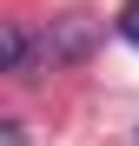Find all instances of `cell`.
I'll list each match as a JSON object with an SVG mask.
<instances>
[{
    "mask_svg": "<svg viewBox=\"0 0 139 146\" xmlns=\"http://www.w3.org/2000/svg\"><path fill=\"white\" fill-rule=\"evenodd\" d=\"M86 53H93V20L86 13H66V20L46 27V60H53V66H73Z\"/></svg>",
    "mask_w": 139,
    "mask_h": 146,
    "instance_id": "1",
    "label": "cell"
},
{
    "mask_svg": "<svg viewBox=\"0 0 139 146\" xmlns=\"http://www.w3.org/2000/svg\"><path fill=\"white\" fill-rule=\"evenodd\" d=\"M0 53H7V73L13 80H40V66H33V40H27V27H0Z\"/></svg>",
    "mask_w": 139,
    "mask_h": 146,
    "instance_id": "2",
    "label": "cell"
},
{
    "mask_svg": "<svg viewBox=\"0 0 139 146\" xmlns=\"http://www.w3.org/2000/svg\"><path fill=\"white\" fill-rule=\"evenodd\" d=\"M119 40L139 46V0H126V7H119Z\"/></svg>",
    "mask_w": 139,
    "mask_h": 146,
    "instance_id": "3",
    "label": "cell"
},
{
    "mask_svg": "<svg viewBox=\"0 0 139 146\" xmlns=\"http://www.w3.org/2000/svg\"><path fill=\"white\" fill-rule=\"evenodd\" d=\"M0 146H27V133H20V119H0Z\"/></svg>",
    "mask_w": 139,
    "mask_h": 146,
    "instance_id": "4",
    "label": "cell"
}]
</instances>
